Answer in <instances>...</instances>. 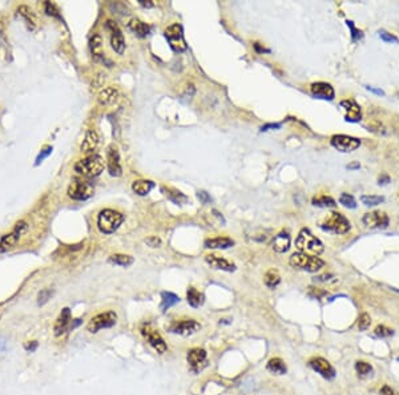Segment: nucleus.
<instances>
[{
	"label": "nucleus",
	"instance_id": "nucleus-1",
	"mask_svg": "<svg viewBox=\"0 0 399 395\" xmlns=\"http://www.w3.org/2000/svg\"><path fill=\"white\" fill-rule=\"evenodd\" d=\"M296 247L299 250V253L315 255V257H318L325 249L323 244L307 229H302L299 232L297 240H296Z\"/></svg>",
	"mask_w": 399,
	"mask_h": 395
},
{
	"label": "nucleus",
	"instance_id": "nucleus-2",
	"mask_svg": "<svg viewBox=\"0 0 399 395\" xmlns=\"http://www.w3.org/2000/svg\"><path fill=\"white\" fill-rule=\"evenodd\" d=\"M289 263L292 268L298 269V270H305V272L310 273L318 272V270H321L325 266V261H322L319 257L299 253V251L292 254Z\"/></svg>",
	"mask_w": 399,
	"mask_h": 395
},
{
	"label": "nucleus",
	"instance_id": "nucleus-3",
	"mask_svg": "<svg viewBox=\"0 0 399 395\" xmlns=\"http://www.w3.org/2000/svg\"><path fill=\"white\" fill-rule=\"evenodd\" d=\"M124 216L121 213L112 210V209H104L99 213L98 228L104 234L115 233L123 224Z\"/></svg>",
	"mask_w": 399,
	"mask_h": 395
},
{
	"label": "nucleus",
	"instance_id": "nucleus-4",
	"mask_svg": "<svg viewBox=\"0 0 399 395\" xmlns=\"http://www.w3.org/2000/svg\"><path fill=\"white\" fill-rule=\"evenodd\" d=\"M104 160L99 154H91L75 164V170L85 177H98L104 170Z\"/></svg>",
	"mask_w": 399,
	"mask_h": 395
},
{
	"label": "nucleus",
	"instance_id": "nucleus-5",
	"mask_svg": "<svg viewBox=\"0 0 399 395\" xmlns=\"http://www.w3.org/2000/svg\"><path fill=\"white\" fill-rule=\"evenodd\" d=\"M319 226L323 230H327V232H331V233L336 234L348 233L350 228H351L348 218L338 212L329 213L322 221H321V225Z\"/></svg>",
	"mask_w": 399,
	"mask_h": 395
},
{
	"label": "nucleus",
	"instance_id": "nucleus-6",
	"mask_svg": "<svg viewBox=\"0 0 399 395\" xmlns=\"http://www.w3.org/2000/svg\"><path fill=\"white\" fill-rule=\"evenodd\" d=\"M117 323V314L115 311H105V313H100V314L95 315L94 318L87 325V330L92 334H96L102 329H110Z\"/></svg>",
	"mask_w": 399,
	"mask_h": 395
},
{
	"label": "nucleus",
	"instance_id": "nucleus-7",
	"mask_svg": "<svg viewBox=\"0 0 399 395\" xmlns=\"http://www.w3.org/2000/svg\"><path fill=\"white\" fill-rule=\"evenodd\" d=\"M141 336L144 337V340L148 342L149 346H152L158 354H165L168 350V345L165 344V341L161 337V334L154 330L149 323H144L140 327Z\"/></svg>",
	"mask_w": 399,
	"mask_h": 395
},
{
	"label": "nucleus",
	"instance_id": "nucleus-8",
	"mask_svg": "<svg viewBox=\"0 0 399 395\" xmlns=\"http://www.w3.org/2000/svg\"><path fill=\"white\" fill-rule=\"evenodd\" d=\"M187 361L192 373L200 374L208 366V353L204 348L193 347L188 351Z\"/></svg>",
	"mask_w": 399,
	"mask_h": 395
},
{
	"label": "nucleus",
	"instance_id": "nucleus-9",
	"mask_svg": "<svg viewBox=\"0 0 399 395\" xmlns=\"http://www.w3.org/2000/svg\"><path fill=\"white\" fill-rule=\"evenodd\" d=\"M168 332L172 334H177L181 337H189L196 334L201 330V323L196 319H181V321H174L166 327Z\"/></svg>",
	"mask_w": 399,
	"mask_h": 395
},
{
	"label": "nucleus",
	"instance_id": "nucleus-10",
	"mask_svg": "<svg viewBox=\"0 0 399 395\" xmlns=\"http://www.w3.org/2000/svg\"><path fill=\"white\" fill-rule=\"evenodd\" d=\"M165 38L169 43L170 48L174 52H184L187 51V42L184 38L183 27L180 24H172L165 30Z\"/></svg>",
	"mask_w": 399,
	"mask_h": 395
},
{
	"label": "nucleus",
	"instance_id": "nucleus-11",
	"mask_svg": "<svg viewBox=\"0 0 399 395\" xmlns=\"http://www.w3.org/2000/svg\"><path fill=\"white\" fill-rule=\"evenodd\" d=\"M307 365H309V367L314 373H317L318 375H321L323 379H326V381H331V379L336 378V369L333 367V365H331L330 362L327 361V359H325V358L322 357H313L310 358L309 362H307Z\"/></svg>",
	"mask_w": 399,
	"mask_h": 395
},
{
	"label": "nucleus",
	"instance_id": "nucleus-12",
	"mask_svg": "<svg viewBox=\"0 0 399 395\" xmlns=\"http://www.w3.org/2000/svg\"><path fill=\"white\" fill-rule=\"evenodd\" d=\"M94 187L85 181H75L68 187V197L76 201H85L94 196Z\"/></svg>",
	"mask_w": 399,
	"mask_h": 395
},
{
	"label": "nucleus",
	"instance_id": "nucleus-13",
	"mask_svg": "<svg viewBox=\"0 0 399 395\" xmlns=\"http://www.w3.org/2000/svg\"><path fill=\"white\" fill-rule=\"evenodd\" d=\"M27 230V224L24 221L17 222L15 229L11 232V233L5 234L1 237L0 240V253H4V251L11 250L15 245L17 244V241L20 240V237L23 236V233Z\"/></svg>",
	"mask_w": 399,
	"mask_h": 395
},
{
	"label": "nucleus",
	"instance_id": "nucleus-14",
	"mask_svg": "<svg viewBox=\"0 0 399 395\" xmlns=\"http://www.w3.org/2000/svg\"><path fill=\"white\" fill-rule=\"evenodd\" d=\"M331 145L341 152H352L361 145V140L346 135H336L331 137Z\"/></svg>",
	"mask_w": 399,
	"mask_h": 395
},
{
	"label": "nucleus",
	"instance_id": "nucleus-15",
	"mask_svg": "<svg viewBox=\"0 0 399 395\" xmlns=\"http://www.w3.org/2000/svg\"><path fill=\"white\" fill-rule=\"evenodd\" d=\"M72 323L73 319L72 314H71V310H69L68 307H64L63 310H61V313L59 314V317H57V319H56L55 326H53V334H55L56 337H60L63 336V334H65V333L68 332V330H71V329L73 330Z\"/></svg>",
	"mask_w": 399,
	"mask_h": 395
},
{
	"label": "nucleus",
	"instance_id": "nucleus-16",
	"mask_svg": "<svg viewBox=\"0 0 399 395\" xmlns=\"http://www.w3.org/2000/svg\"><path fill=\"white\" fill-rule=\"evenodd\" d=\"M106 28L110 31V46H112V48L115 49L116 53L123 55L124 49H125V40H124V36L119 26L112 20H108L106 21Z\"/></svg>",
	"mask_w": 399,
	"mask_h": 395
},
{
	"label": "nucleus",
	"instance_id": "nucleus-17",
	"mask_svg": "<svg viewBox=\"0 0 399 395\" xmlns=\"http://www.w3.org/2000/svg\"><path fill=\"white\" fill-rule=\"evenodd\" d=\"M106 166H108L109 174L113 176V177H119L123 173V168H121V164H120L119 150H117L115 145L108 147V150H106Z\"/></svg>",
	"mask_w": 399,
	"mask_h": 395
},
{
	"label": "nucleus",
	"instance_id": "nucleus-18",
	"mask_svg": "<svg viewBox=\"0 0 399 395\" xmlns=\"http://www.w3.org/2000/svg\"><path fill=\"white\" fill-rule=\"evenodd\" d=\"M363 224L367 228H387L389 225V217L385 212H370L363 216Z\"/></svg>",
	"mask_w": 399,
	"mask_h": 395
},
{
	"label": "nucleus",
	"instance_id": "nucleus-19",
	"mask_svg": "<svg viewBox=\"0 0 399 395\" xmlns=\"http://www.w3.org/2000/svg\"><path fill=\"white\" fill-rule=\"evenodd\" d=\"M205 261L208 263L209 266H212L213 269H217V270H222V272H234L236 270V265L232 262H229L228 259L222 258L220 255L216 254H209L205 257Z\"/></svg>",
	"mask_w": 399,
	"mask_h": 395
},
{
	"label": "nucleus",
	"instance_id": "nucleus-20",
	"mask_svg": "<svg viewBox=\"0 0 399 395\" xmlns=\"http://www.w3.org/2000/svg\"><path fill=\"white\" fill-rule=\"evenodd\" d=\"M341 106L344 108L345 117L348 121H359L361 120V106L354 100H344L341 101Z\"/></svg>",
	"mask_w": 399,
	"mask_h": 395
},
{
	"label": "nucleus",
	"instance_id": "nucleus-21",
	"mask_svg": "<svg viewBox=\"0 0 399 395\" xmlns=\"http://www.w3.org/2000/svg\"><path fill=\"white\" fill-rule=\"evenodd\" d=\"M310 91L314 96L319 99H325V100H333L334 96H336L333 87L330 84H327V83H322V81L311 84Z\"/></svg>",
	"mask_w": 399,
	"mask_h": 395
},
{
	"label": "nucleus",
	"instance_id": "nucleus-22",
	"mask_svg": "<svg viewBox=\"0 0 399 395\" xmlns=\"http://www.w3.org/2000/svg\"><path fill=\"white\" fill-rule=\"evenodd\" d=\"M273 250L277 253H286L290 247V237L286 232H281L273 238Z\"/></svg>",
	"mask_w": 399,
	"mask_h": 395
},
{
	"label": "nucleus",
	"instance_id": "nucleus-23",
	"mask_svg": "<svg viewBox=\"0 0 399 395\" xmlns=\"http://www.w3.org/2000/svg\"><path fill=\"white\" fill-rule=\"evenodd\" d=\"M98 145H99V136L98 133H96V131H94V129L87 131L84 140H83V144H81L80 147L81 152L83 153L94 152L95 149L98 148Z\"/></svg>",
	"mask_w": 399,
	"mask_h": 395
},
{
	"label": "nucleus",
	"instance_id": "nucleus-24",
	"mask_svg": "<svg viewBox=\"0 0 399 395\" xmlns=\"http://www.w3.org/2000/svg\"><path fill=\"white\" fill-rule=\"evenodd\" d=\"M204 245L208 249H228L233 247L234 241L229 237H214L208 238Z\"/></svg>",
	"mask_w": 399,
	"mask_h": 395
},
{
	"label": "nucleus",
	"instance_id": "nucleus-25",
	"mask_svg": "<svg viewBox=\"0 0 399 395\" xmlns=\"http://www.w3.org/2000/svg\"><path fill=\"white\" fill-rule=\"evenodd\" d=\"M117 98H119V91L116 90L115 87H108L99 94L98 100L101 105H112L115 104Z\"/></svg>",
	"mask_w": 399,
	"mask_h": 395
},
{
	"label": "nucleus",
	"instance_id": "nucleus-26",
	"mask_svg": "<svg viewBox=\"0 0 399 395\" xmlns=\"http://www.w3.org/2000/svg\"><path fill=\"white\" fill-rule=\"evenodd\" d=\"M266 370L273 375H285L286 371H288V367H286V363L281 358L276 357L269 359L268 363H266Z\"/></svg>",
	"mask_w": 399,
	"mask_h": 395
},
{
	"label": "nucleus",
	"instance_id": "nucleus-27",
	"mask_svg": "<svg viewBox=\"0 0 399 395\" xmlns=\"http://www.w3.org/2000/svg\"><path fill=\"white\" fill-rule=\"evenodd\" d=\"M161 192L166 196V198L177 205H184L188 202V197L180 191H176L173 188H161Z\"/></svg>",
	"mask_w": 399,
	"mask_h": 395
},
{
	"label": "nucleus",
	"instance_id": "nucleus-28",
	"mask_svg": "<svg viewBox=\"0 0 399 395\" xmlns=\"http://www.w3.org/2000/svg\"><path fill=\"white\" fill-rule=\"evenodd\" d=\"M187 301H188V303L192 306V307L197 309V307H200V306L204 305L205 297H204V294L200 293L199 290L195 289V288H189L187 292Z\"/></svg>",
	"mask_w": 399,
	"mask_h": 395
},
{
	"label": "nucleus",
	"instance_id": "nucleus-29",
	"mask_svg": "<svg viewBox=\"0 0 399 395\" xmlns=\"http://www.w3.org/2000/svg\"><path fill=\"white\" fill-rule=\"evenodd\" d=\"M129 28H131L139 38H145V36H148L149 32H150V27H149L147 23H144V21L139 20V19H133V20H131V23H129Z\"/></svg>",
	"mask_w": 399,
	"mask_h": 395
},
{
	"label": "nucleus",
	"instance_id": "nucleus-30",
	"mask_svg": "<svg viewBox=\"0 0 399 395\" xmlns=\"http://www.w3.org/2000/svg\"><path fill=\"white\" fill-rule=\"evenodd\" d=\"M154 188V184L148 180H137L132 184V189L139 196H147Z\"/></svg>",
	"mask_w": 399,
	"mask_h": 395
},
{
	"label": "nucleus",
	"instance_id": "nucleus-31",
	"mask_svg": "<svg viewBox=\"0 0 399 395\" xmlns=\"http://www.w3.org/2000/svg\"><path fill=\"white\" fill-rule=\"evenodd\" d=\"M180 302V298L176 296L174 293H170V292H162L161 293V305H160V309H161L164 313H165L168 309H170L172 306L177 305Z\"/></svg>",
	"mask_w": 399,
	"mask_h": 395
},
{
	"label": "nucleus",
	"instance_id": "nucleus-32",
	"mask_svg": "<svg viewBox=\"0 0 399 395\" xmlns=\"http://www.w3.org/2000/svg\"><path fill=\"white\" fill-rule=\"evenodd\" d=\"M263 281H265V285L268 286L269 289H276L277 286L281 284L280 273H278V270H276V269H270V270H268L266 274H265Z\"/></svg>",
	"mask_w": 399,
	"mask_h": 395
},
{
	"label": "nucleus",
	"instance_id": "nucleus-33",
	"mask_svg": "<svg viewBox=\"0 0 399 395\" xmlns=\"http://www.w3.org/2000/svg\"><path fill=\"white\" fill-rule=\"evenodd\" d=\"M108 262L113 263V265H117V266L128 268V266H131L132 263H133V258H132L131 255L127 254H113L110 255L109 259H108Z\"/></svg>",
	"mask_w": 399,
	"mask_h": 395
},
{
	"label": "nucleus",
	"instance_id": "nucleus-34",
	"mask_svg": "<svg viewBox=\"0 0 399 395\" xmlns=\"http://www.w3.org/2000/svg\"><path fill=\"white\" fill-rule=\"evenodd\" d=\"M354 369H355V373L358 374V377H361V378L369 377V375L373 373V366L366 361H357L355 362Z\"/></svg>",
	"mask_w": 399,
	"mask_h": 395
},
{
	"label": "nucleus",
	"instance_id": "nucleus-35",
	"mask_svg": "<svg viewBox=\"0 0 399 395\" xmlns=\"http://www.w3.org/2000/svg\"><path fill=\"white\" fill-rule=\"evenodd\" d=\"M101 38L99 35H95L94 38L91 39V51L94 53V56L96 59H101L104 60V55H102L101 51Z\"/></svg>",
	"mask_w": 399,
	"mask_h": 395
},
{
	"label": "nucleus",
	"instance_id": "nucleus-36",
	"mask_svg": "<svg viewBox=\"0 0 399 395\" xmlns=\"http://www.w3.org/2000/svg\"><path fill=\"white\" fill-rule=\"evenodd\" d=\"M17 12L20 13L21 16L26 19L27 23H28V26H31V30H34L35 27H36V17H35V15L32 13V11H31L28 7H26V5H21V7H19V9H17Z\"/></svg>",
	"mask_w": 399,
	"mask_h": 395
},
{
	"label": "nucleus",
	"instance_id": "nucleus-37",
	"mask_svg": "<svg viewBox=\"0 0 399 395\" xmlns=\"http://www.w3.org/2000/svg\"><path fill=\"white\" fill-rule=\"evenodd\" d=\"M313 205L314 206H321V208H334L337 204L336 201L329 196H318V197L313 198Z\"/></svg>",
	"mask_w": 399,
	"mask_h": 395
},
{
	"label": "nucleus",
	"instance_id": "nucleus-38",
	"mask_svg": "<svg viewBox=\"0 0 399 395\" xmlns=\"http://www.w3.org/2000/svg\"><path fill=\"white\" fill-rule=\"evenodd\" d=\"M361 201L366 205V206H375V205H379L381 202H383V201H385V197H382V196H373V195L362 196Z\"/></svg>",
	"mask_w": 399,
	"mask_h": 395
},
{
	"label": "nucleus",
	"instance_id": "nucleus-39",
	"mask_svg": "<svg viewBox=\"0 0 399 395\" xmlns=\"http://www.w3.org/2000/svg\"><path fill=\"white\" fill-rule=\"evenodd\" d=\"M374 334L379 338H387L394 334V330L390 327L385 326V325H378V326L374 329Z\"/></svg>",
	"mask_w": 399,
	"mask_h": 395
},
{
	"label": "nucleus",
	"instance_id": "nucleus-40",
	"mask_svg": "<svg viewBox=\"0 0 399 395\" xmlns=\"http://www.w3.org/2000/svg\"><path fill=\"white\" fill-rule=\"evenodd\" d=\"M371 325V317L367 313H362L358 318V329L359 332H366Z\"/></svg>",
	"mask_w": 399,
	"mask_h": 395
},
{
	"label": "nucleus",
	"instance_id": "nucleus-41",
	"mask_svg": "<svg viewBox=\"0 0 399 395\" xmlns=\"http://www.w3.org/2000/svg\"><path fill=\"white\" fill-rule=\"evenodd\" d=\"M340 202L342 205H344L345 208H350V209H354L355 206H357V202H355V198L352 197L351 195H349V193H342L340 197Z\"/></svg>",
	"mask_w": 399,
	"mask_h": 395
},
{
	"label": "nucleus",
	"instance_id": "nucleus-42",
	"mask_svg": "<svg viewBox=\"0 0 399 395\" xmlns=\"http://www.w3.org/2000/svg\"><path fill=\"white\" fill-rule=\"evenodd\" d=\"M52 294H53V292L50 289H43L40 293H39L38 296V303L40 306L44 305L46 302H48V299H51Z\"/></svg>",
	"mask_w": 399,
	"mask_h": 395
},
{
	"label": "nucleus",
	"instance_id": "nucleus-43",
	"mask_svg": "<svg viewBox=\"0 0 399 395\" xmlns=\"http://www.w3.org/2000/svg\"><path fill=\"white\" fill-rule=\"evenodd\" d=\"M44 11H46V13H47V15H50V16L60 17L59 9H57V7H56V5L53 4V3H51V1H47V3L44 4Z\"/></svg>",
	"mask_w": 399,
	"mask_h": 395
},
{
	"label": "nucleus",
	"instance_id": "nucleus-44",
	"mask_svg": "<svg viewBox=\"0 0 399 395\" xmlns=\"http://www.w3.org/2000/svg\"><path fill=\"white\" fill-rule=\"evenodd\" d=\"M346 23H348L349 28L351 30V40H352V42H357V40H359V39H362V36H363V35H362L361 31L357 30V28L354 27V24H352V21L348 20V21H346Z\"/></svg>",
	"mask_w": 399,
	"mask_h": 395
},
{
	"label": "nucleus",
	"instance_id": "nucleus-45",
	"mask_svg": "<svg viewBox=\"0 0 399 395\" xmlns=\"http://www.w3.org/2000/svg\"><path fill=\"white\" fill-rule=\"evenodd\" d=\"M51 153H52V147H46V148L43 149V150H40V153L38 154V157H36V162H35V165H39V164H40L44 158L48 157Z\"/></svg>",
	"mask_w": 399,
	"mask_h": 395
},
{
	"label": "nucleus",
	"instance_id": "nucleus-46",
	"mask_svg": "<svg viewBox=\"0 0 399 395\" xmlns=\"http://www.w3.org/2000/svg\"><path fill=\"white\" fill-rule=\"evenodd\" d=\"M379 38L382 39L383 42L387 43H398V39L395 38L394 35L389 34L386 31H379Z\"/></svg>",
	"mask_w": 399,
	"mask_h": 395
},
{
	"label": "nucleus",
	"instance_id": "nucleus-47",
	"mask_svg": "<svg viewBox=\"0 0 399 395\" xmlns=\"http://www.w3.org/2000/svg\"><path fill=\"white\" fill-rule=\"evenodd\" d=\"M145 243H147V245L150 247H158L161 245V240L157 237H149L145 240Z\"/></svg>",
	"mask_w": 399,
	"mask_h": 395
},
{
	"label": "nucleus",
	"instance_id": "nucleus-48",
	"mask_svg": "<svg viewBox=\"0 0 399 395\" xmlns=\"http://www.w3.org/2000/svg\"><path fill=\"white\" fill-rule=\"evenodd\" d=\"M197 197H199V200L201 201L202 204H209V202L212 201L210 196H209L205 191H200L199 193H197Z\"/></svg>",
	"mask_w": 399,
	"mask_h": 395
},
{
	"label": "nucleus",
	"instance_id": "nucleus-49",
	"mask_svg": "<svg viewBox=\"0 0 399 395\" xmlns=\"http://www.w3.org/2000/svg\"><path fill=\"white\" fill-rule=\"evenodd\" d=\"M379 395H398V394L395 393V390L393 387H390L389 385H383V386L381 387Z\"/></svg>",
	"mask_w": 399,
	"mask_h": 395
},
{
	"label": "nucleus",
	"instance_id": "nucleus-50",
	"mask_svg": "<svg viewBox=\"0 0 399 395\" xmlns=\"http://www.w3.org/2000/svg\"><path fill=\"white\" fill-rule=\"evenodd\" d=\"M325 294H326V292H323V290L315 289V288H310V292H309L310 297L317 298V299H319V298L322 297V296H325Z\"/></svg>",
	"mask_w": 399,
	"mask_h": 395
},
{
	"label": "nucleus",
	"instance_id": "nucleus-51",
	"mask_svg": "<svg viewBox=\"0 0 399 395\" xmlns=\"http://www.w3.org/2000/svg\"><path fill=\"white\" fill-rule=\"evenodd\" d=\"M39 344L38 341H31V342H28V344L24 345V347H26L27 351H30V353H32V351H35L36 348H38Z\"/></svg>",
	"mask_w": 399,
	"mask_h": 395
},
{
	"label": "nucleus",
	"instance_id": "nucleus-52",
	"mask_svg": "<svg viewBox=\"0 0 399 395\" xmlns=\"http://www.w3.org/2000/svg\"><path fill=\"white\" fill-rule=\"evenodd\" d=\"M277 129V128H281V124H268V125H263L262 128H261V131L265 132V131H269V129Z\"/></svg>",
	"mask_w": 399,
	"mask_h": 395
},
{
	"label": "nucleus",
	"instance_id": "nucleus-53",
	"mask_svg": "<svg viewBox=\"0 0 399 395\" xmlns=\"http://www.w3.org/2000/svg\"><path fill=\"white\" fill-rule=\"evenodd\" d=\"M366 88H367L369 91H371V92H374V94L381 95V96H383V95H385V92H383L382 90H377V88H374V87H366Z\"/></svg>",
	"mask_w": 399,
	"mask_h": 395
},
{
	"label": "nucleus",
	"instance_id": "nucleus-54",
	"mask_svg": "<svg viewBox=\"0 0 399 395\" xmlns=\"http://www.w3.org/2000/svg\"><path fill=\"white\" fill-rule=\"evenodd\" d=\"M140 4L144 7H153L152 1H145V0H140Z\"/></svg>",
	"mask_w": 399,
	"mask_h": 395
},
{
	"label": "nucleus",
	"instance_id": "nucleus-55",
	"mask_svg": "<svg viewBox=\"0 0 399 395\" xmlns=\"http://www.w3.org/2000/svg\"><path fill=\"white\" fill-rule=\"evenodd\" d=\"M349 169H354V168H359V164L358 162H354V164H351V165L348 166Z\"/></svg>",
	"mask_w": 399,
	"mask_h": 395
}]
</instances>
